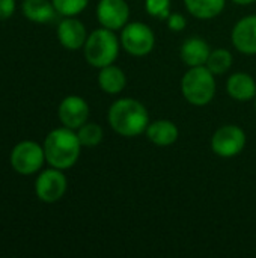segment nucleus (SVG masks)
Masks as SVG:
<instances>
[{
  "label": "nucleus",
  "mask_w": 256,
  "mask_h": 258,
  "mask_svg": "<svg viewBox=\"0 0 256 258\" xmlns=\"http://www.w3.org/2000/svg\"><path fill=\"white\" fill-rule=\"evenodd\" d=\"M107 121L112 130L122 138H136L146 132L149 113L143 103L136 98L124 97L109 107Z\"/></svg>",
  "instance_id": "nucleus-1"
},
{
  "label": "nucleus",
  "mask_w": 256,
  "mask_h": 258,
  "mask_svg": "<svg viewBox=\"0 0 256 258\" xmlns=\"http://www.w3.org/2000/svg\"><path fill=\"white\" fill-rule=\"evenodd\" d=\"M42 147H44L45 162L51 168H57L63 171L72 168L77 163L81 151L80 148L83 145L80 144V139L72 128L60 127L51 130L47 135Z\"/></svg>",
  "instance_id": "nucleus-2"
},
{
  "label": "nucleus",
  "mask_w": 256,
  "mask_h": 258,
  "mask_svg": "<svg viewBox=\"0 0 256 258\" xmlns=\"http://www.w3.org/2000/svg\"><path fill=\"white\" fill-rule=\"evenodd\" d=\"M216 76L207 65L192 67L181 79V92L187 103L196 107L207 106L216 95Z\"/></svg>",
  "instance_id": "nucleus-3"
},
{
  "label": "nucleus",
  "mask_w": 256,
  "mask_h": 258,
  "mask_svg": "<svg viewBox=\"0 0 256 258\" xmlns=\"http://www.w3.org/2000/svg\"><path fill=\"white\" fill-rule=\"evenodd\" d=\"M121 41L115 35V30L101 27L88 35L83 45L84 59L94 68H103L112 65L119 54Z\"/></svg>",
  "instance_id": "nucleus-4"
},
{
  "label": "nucleus",
  "mask_w": 256,
  "mask_h": 258,
  "mask_svg": "<svg viewBox=\"0 0 256 258\" xmlns=\"http://www.w3.org/2000/svg\"><path fill=\"white\" fill-rule=\"evenodd\" d=\"M119 41H121L122 48L130 56H134V57L148 56L155 47V35L152 29L142 21L127 23L121 29Z\"/></svg>",
  "instance_id": "nucleus-5"
},
{
  "label": "nucleus",
  "mask_w": 256,
  "mask_h": 258,
  "mask_svg": "<svg viewBox=\"0 0 256 258\" xmlns=\"http://www.w3.org/2000/svg\"><path fill=\"white\" fill-rule=\"evenodd\" d=\"M246 147V132L235 124L219 127L211 138V150L219 157H235Z\"/></svg>",
  "instance_id": "nucleus-6"
},
{
  "label": "nucleus",
  "mask_w": 256,
  "mask_h": 258,
  "mask_svg": "<svg viewBox=\"0 0 256 258\" xmlns=\"http://www.w3.org/2000/svg\"><path fill=\"white\" fill-rule=\"evenodd\" d=\"M44 162V147L33 141H23L17 144L11 153V165L20 175H32L38 172Z\"/></svg>",
  "instance_id": "nucleus-7"
},
{
  "label": "nucleus",
  "mask_w": 256,
  "mask_h": 258,
  "mask_svg": "<svg viewBox=\"0 0 256 258\" xmlns=\"http://www.w3.org/2000/svg\"><path fill=\"white\" fill-rule=\"evenodd\" d=\"M66 187H68V180L62 172V169L57 168L42 171L35 181L36 197L47 204L57 203L65 195Z\"/></svg>",
  "instance_id": "nucleus-8"
},
{
  "label": "nucleus",
  "mask_w": 256,
  "mask_h": 258,
  "mask_svg": "<svg viewBox=\"0 0 256 258\" xmlns=\"http://www.w3.org/2000/svg\"><path fill=\"white\" fill-rule=\"evenodd\" d=\"M130 18V6L125 0H100L97 6V20L101 27L121 30Z\"/></svg>",
  "instance_id": "nucleus-9"
},
{
  "label": "nucleus",
  "mask_w": 256,
  "mask_h": 258,
  "mask_svg": "<svg viewBox=\"0 0 256 258\" xmlns=\"http://www.w3.org/2000/svg\"><path fill=\"white\" fill-rule=\"evenodd\" d=\"M59 119L63 127L78 130L89 118V104L83 97L68 95L65 97L57 109Z\"/></svg>",
  "instance_id": "nucleus-10"
},
{
  "label": "nucleus",
  "mask_w": 256,
  "mask_h": 258,
  "mask_svg": "<svg viewBox=\"0 0 256 258\" xmlns=\"http://www.w3.org/2000/svg\"><path fill=\"white\" fill-rule=\"evenodd\" d=\"M231 41L237 51L246 56L256 54V15H246L235 23Z\"/></svg>",
  "instance_id": "nucleus-11"
},
{
  "label": "nucleus",
  "mask_w": 256,
  "mask_h": 258,
  "mask_svg": "<svg viewBox=\"0 0 256 258\" xmlns=\"http://www.w3.org/2000/svg\"><path fill=\"white\" fill-rule=\"evenodd\" d=\"M57 39L65 48L78 50L88 39L86 26L74 17H66L57 26Z\"/></svg>",
  "instance_id": "nucleus-12"
},
{
  "label": "nucleus",
  "mask_w": 256,
  "mask_h": 258,
  "mask_svg": "<svg viewBox=\"0 0 256 258\" xmlns=\"http://www.w3.org/2000/svg\"><path fill=\"white\" fill-rule=\"evenodd\" d=\"M210 53H211L210 44L201 36H192L186 39L180 48V57L189 68L205 65Z\"/></svg>",
  "instance_id": "nucleus-13"
},
{
  "label": "nucleus",
  "mask_w": 256,
  "mask_h": 258,
  "mask_svg": "<svg viewBox=\"0 0 256 258\" xmlns=\"http://www.w3.org/2000/svg\"><path fill=\"white\" fill-rule=\"evenodd\" d=\"M226 92L235 101H250L256 97V82L249 73H234L226 80Z\"/></svg>",
  "instance_id": "nucleus-14"
},
{
  "label": "nucleus",
  "mask_w": 256,
  "mask_h": 258,
  "mask_svg": "<svg viewBox=\"0 0 256 258\" xmlns=\"http://www.w3.org/2000/svg\"><path fill=\"white\" fill-rule=\"evenodd\" d=\"M146 138L157 147H169L178 141L180 130L175 122L169 119H157L149 122L146 128Z\"/></svg>",
  "instance_id": "nucleus-15"
},
{
  "label": "nucleus",
  "mask_w": 256,
  "mask_h": 258,
  "mask_svg": "<svg viewBox=\"0 0 256 258\" xmlns=\"http://www.w3.org/2000/svg\"><path fill=\"white\" fill-rule=\"evenodd\" d=\"M98 85L103 92H106L109 95H116L124 91V88L127 85V76L119 67L112 63V65L100 68Z\"/></svg>",
  "instance_id": "nucleus-16"
},
{
  "label": "nucleus",
  "mask_w": 256,
  "mask_h": 258,
  "mask_svg": "<svg viewBox=\"0 0 256 258\" xmlns=\"http://www.w3.org/2000/svg\"><path fill=\"white\" fill-rule=\"evenodd\" d=\"M23 14L29 21L44 24L53 21L57 11L50 0H24Z\"/></svg>",
  "instance_id": "nucleus-17"
},
{
  "label": "nucleus",
  "mask_w": 256,
  "mask_h": 258,
  "mask_svg": "<svg viewBox=\"0 0 256 258\" xmlns=\"http://www.w3.org/2000/svg\"><path fill=\"white\" fill-rule=\"evenodd\" d=\"M184 5L189 14L195 18L213 20L223 12L226 0H184Z\"/></svg>",
  "instance_id": "nucleus-18"
},
{
  "label": "nucleus",
  "mask_w": 256,
  "mask_h": 258,
  "mask_svg": "<svg viewBox=\"0 0 256 258\" xmlns=\"http://www.w3.org/2000/svg\"><path fill=\"white\" fill-rule=\"evenodd\" d=\"M232 62H234V57L228 48H214L211 50L205 65L214 76H222L231 70Z\"/></svg>",
  "instance_id": "nucleus-19"
},
{
  "label": "nucleus",
  "mask_w": 256,
  "mask_h": 258,
  "mask_svg": "<svg viewBox=\"0 0 256 258\" xmlns=\"http://www.w3.org/2000/svg\"><path fill=\"white\" fill-rule=\"evenodd\" d=\"M77 136L80 139V144L83 147H97L103 142L104 138V132L101 128V125L95 124V122H84L78 130H77Z\"/></svg>",
  "instance_id": "nucleus-20"
},
{
  "label": "nucleus",
  "mask_w": 256,
  "mask_h": 258,
  "mask_svg": "<svg viewBox=\"0 0 256 258\" xmlns=\"http://www.w3.org/2000/svg\"><path fill=\"white\" fill-rule=\"evenodd\" d=\"M57 14L63 17H75L83 12L89 0H51Z\"/></svg>",
  "instance_id": "nucleus-21"
},
{
  "label": "nucleus",
  "mask_w": 256,
  "mask_h": 258,
  "mask_svg": "<svg viewBox=\"0 0 256 258\" xmlns=\"http://www.w3.org/2000/svg\"><path fill=\"white\" fill-rule=\"evenodd\" d=\"M172 0H145V11L158 20H164L170 15Z\"/></svg>",
  "instance_id": "nucleus-22"
},
{
  "label": "nucleus",
  "mask_w": 256,
  "mask_h": 258,
  "mask_svg": "<svg viewBox=\"0 0 256 258\" xmlns=\"http://www.w3.org/2000/svg\"><path fill=\"white\" fill-rule=\"evenodd\" d=\"M166 24L172 32H181L187 26V18L180 12H170V15L166 18Z\"/></svg>",
  "instance_id": "nucleus-23"
},
{
  "label": "nucleus",
  "mask_w": 256,
  "mask_h": 258,
  "mask_svg": "<svg viewBox=\"0 0 256 258\" xmlns=\"http://www.w3.org/2000/svg\"><path fill=\"white\" fill-rule=\"evenodd\" d=\"M15 12V0H0V20H8Z\"/></svg>",
  "instance_id": "nucleus-24"
},
{
  "label": "nucleus",
  "mask_w": 256,
  "mask_h": 258,
  "mask_svg": "<svg viewBox=\"0 0 256 258\" xmlns=\"http://www.w3.org/2000/svg\"><path fill=\"white\" fill-rule=\"evenodd\" d=\"M231 2H234L235 5H241V6H246V5H252V3H255L256 0H231Z\"/></svg>",
  "instance_id": "nucleus-25"
},
{
  "label": "nucleus",
  "mask_w": 256,
  "mask_h": 258,
  "mask_svg": "<svg viewBox=\"0 0 256 258\" xmlns=\"http://www.w3.org/2000/svg\"><path fill=\"white\" fill-rule=\"evenodd\" d=\"M255 109H256V97H255Z\"/></svg>",
  "instance_id": "nucleus-26"
}]
</instances>
